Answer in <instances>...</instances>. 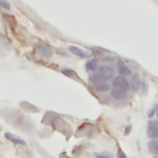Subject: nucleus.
<instances>
[{
  "label": "nucleus",
  "mask_w": 158,
  "mask_h": 158,
  "mask_svg": "<svg viewBox=\"0 0 158 158\" xmlns=\"http://www.w3.org/2000/svg\"><path fill=\"white\" fill-rule=\"evenodd\" d=\"M111 96H112L114 99L120 100V99H123V98L126 96V91H123V90H121V89L115 88V89H112V90H111Z\"/></svg>",
  "instance_id": "6e6552de"
},
{
  "label": "nucleus",
  "mask_w": 158,
  "mask_h": 158,
  "mask_svg": "<svg viewBox=\"0 0 158 158\" xmlns=\"http://www.w3.org/2000/svg\"><path fill=\"white\" fill-rule=\"evenodd\" d=\"M112 85L117 89H121L123 91H128V89L131 88L130 85V81L125 78V77H121V75H117L112 79Z\"/></svg>",
  "instance_id": "f257e3e1"
},
{
  "label": "nucleus",
  "mask_w": 158,
  "mask_h": 158,
  "mask_svg": "<svg viewBox=\"0 0 158 158\" xmlns=\"http://www.w3.org/2000/svg\"><path fill=\"white\" fill-rule=\"evenodd\" d=\"M157 117H158V111H157Z\"/></svg>",
  "instance_id": "a211bd4d"
},
{
  "label": "nucleus",
  "mask_w": 158,
  "mask_h": 158,
  "mask_svg": "<svg viewBox=\"0 0 158 158\" xmlns=\"http://www.w3.org/2000/svg\"><path fill=\"white\" fill-rule=\"evenodd\" d=\"M94 86H95V89L99 90V91H107V90L110 89V84L106 83V81L99 83V84H96V85H94Z\"/></svg>",
  "instance_id": "9b49d317"
},
{
  "label": "nucleus",
  "mask_w": 158,
  "mask_h": 158,
  "mask_svg": "<svg viewBox=\"0 0 158 158\" xmlns=\"http://www.w3.org/2000/svg\"><path fill=\"white\" fill-rule=\"evenodd\" d=\"M69 52L70 53H73L74 56H77V57H80V58H85L88 54L83 51V49H80V48H78V47H75V46H69Z\"/></svg>",
  "instance_id": "423d86ee"
},
{
  "label": "nucleus",
  "mask_w": 158,
  "mask_h": 158,
  "mask_svg": "<svg viewBox=\"0 0 158 158\" xmlns=\"http://www.w3.org/2000/svg\"><path fill=\"white\" fill-rule=\"evenodd\" d=\"M147 133H148L149 138H153V139L158 138V122L149 121L148 122V131H147Z\"/></svg>",
  "instance_id": "f03ea898"
},
{
  "label": "nucleus",
  "mask_w": 158,
  "mask_h": 158,
  "mask_svg": "<svg viewBox=\"0 0 158 158\" xmlns=\"http://www.w3.org/2000/svg\"><path fill=\"white\" fill-rule=\"evenodd\" d=\"M98 158H112V156L110 153H100L98 154Z\"/></svg>",
  "instance_id": "2eb2a0df"
},
{
  "label": "nucleus",
  "mask_w": 158,
  "mask_h": 158,
  "mask_svg": "<svg viewBox=\"0 0 158 158\" xmlns=\"http://www.w3.org/2000/svg\"><path fill=\"white\" fill-rule=\"evenodd\" d=\"M99 73H100L105 79H109V78H112V77H114L115 70H114V68L110 67V65H102V67L99 68Z\"/></svg>",
  "instance_id": "7ed1b4c3"
},
{
  "label": "nucleus",
  "mask_w": 158,
  "mask_h": 158,
  "mask_svg": "<svg viewBox=\"0 0 158 158\" xmlns=\"http://www.w3.org/2000/svg\"><path fill=\"white\" fill-rule=\"evenodd\" d=\"M117 158H127V157H126V154L122 152V149H118V151H117Z\"/></svg>",
  "instance_id": "f3484780"
},
{
  "label": "nucleus",
  "mask_w": 158,
  "mask_h": 158,
  "mask_svg": "<svg viewBox=\"0 0 158 158\" xmlns=\"http://www.w3.org/2000/svg\"><path fill=\"white\" fill-rule=\"evenodd\" d=\"M0 6H2V7H5V9H10V4H7V2L4 1V0H0Z\"/></svg>",
  "instance_id": "dca6fc26"
},
{
  "label": "nucleus",
  "mask_w": 158,
  "mask_h": 158,
  "mask_svg": "<svg viewBox=\"0 0 158 158\" xmlns=\"http://www.w3.org/2000/svg\"><path fill=\"white\" fill-rule=\"evenodd\" d=\"M130 85H131V88H132L133 90H138V89H139V78H138L137 74H133V75L131 77V79H130Z\"/></svg>",
  "instance_id": "1a4fd4ad"
},
{
  "label": "nucleus",
  "mask_w": 158,
  "mask_h": 158,
  "mask_svg": "<svg viewBox=\"0 0 158 158\" xmlns=\"http://www.w3.org/2000/svg\"><path fill=\"white\" fill-rule=\"evenodd\" d=\"M5 137H6L9 141H11L12 143H16V144H22V146H25V144H26V142H25L23 139H21L20 137H17V136H15V135H12V133L6 132V133H5Z\"/></svg>",
  "instance_id": "39448f33"
},
{
  "label": "nucleus",
  "mask_w": 158,
  "mask_h": 158,
  "mask_svg": "<svg viewBox=\"0 0 158 158\" xmlns=\"http://www.w3.org/2000/svg\"><path fill=\"white\" fill-rule=\"evenodd\" d=\"M62 73H63V74H65L67 77H70V78H77V74H75L73 70H70V69H69V70H67V69H62Z\"/></svg>",
  "instance_id": "4468645a"
},
{
  "label": "nucleus",
  "mask_w": 158,
  "mask_h": 158,
  "mask_svg": "<svg viewBox=\"0 0 158 158\" xmlns=\"http://www.w3.org/2000/svg\"><path fill=\"white\" fill-rule=\"evenodd\" d=\"M85 67H86L88 70H94V69L96 68V60H95V59H90V60H88Z\"/></svg>",
  "instance_id": "ddd939ff"
},
{
  "label": "nucleus",
  "mask_w": 158,
  "mask_h": 158,
  "mask_svg": "<svg viewBox=\"0 0 158 158\" xmlns=\"http://www.w3.org/2000/svg\"><path fill=\"white\" fill-rule=\"evenodd\" d=\"M117 70H118V75L125 77V78L131 74V70L128 69V67H127L123 62H121V60L117 62Z\"/></svg>",
  "instance_id": "20e7f679"
},
{
  "label": "nucleus",
  "mask_w": 158,
  "mask_h": 158,
  "mask_svg": "<svg viewBox=\"0 0 158 158\" xmlns=\"http://www.w3.org/2000/svg\"><path fill=\"white\" fill-rule=\"evenodd\" d=\"M148 148L153 153H158V139H151L148 142Z\"/></svg>",
  "instance_id": "9d476101"
},
{
  "label": "nucleus",
  "mask_w": 158,
  "mask_h": 158,
  "mask_svg": "<svg viewBox=\"0 0 158 158\" xmlns=\"http://www.w3.org/2000/svg\"><path fill=\"white\" fill-rule=\"evenodd\" d=\"M38 52H40V54H42L43 57H49V56L52 54L51 48H48V47H43V46H41V47L38 48Z\"/></svg>",
  "instance_id": "f8f14e48"
},
{
  "label": "nucleus",
  "mask_w": 158,
  "mask_h": 158,
  "mask_svg": "<svg viewBox=\"0 0 158 158\" xmlns=\"http://www.w3.org/2000/svg\"><path fill=\"white\" fill-rule=\"evenodd\" d=\"M89 81L93 83L94 85H96V84H99V83H104V81H105V78H104L100 73H95V74H91V75L89 77Z\"/></svg>",
  "instance_id": "0eeeda50"
}]
</instances>
